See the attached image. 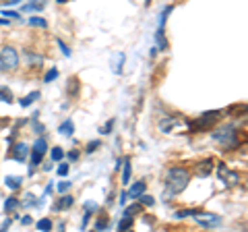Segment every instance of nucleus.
<instances>
[{
    "mask_svg": "<svg viewBox=\"0 0 248 232\" xmlns=\"http://www.w3.org/2000/svg\"><path fill=\"white\" fill-rule=\"evenodd\" d=\"M68 170H71V168H68V164H60L56 172H58V176H66V174H68Z\"/></svg>",
    "mask_w": 248,
    "mask_h": 232,
    "instance_id": "nucleus-38",
    "label": "nucleus"
},
{
    "mask_svg": "<svg viewBox=\"0 0 248 232\" xmlns=\"http://www.w3.org/2000/svg\"><path fill=\"white\" fill-rule=\"evenodd\" d=\"M192 218H195L203 228H213V226H219V224H221L219 215H215V214H205V212H199V210H197V214L192 215Z\"/></svg>",
    "mask_w": 248,
    "mask_h": 232,
    "instance_id": "nucleus-7",
    "label": "nucleus"
},
{
    "mask_svg": "<svg viewBox=\"0 0 248 232\" xmlns=\"http://www.w3.org/2000/svg\"><path fill=\"white\" fill-rule=\"evenodd\" d=\"M46 151H48V143H46V139L44 137H37L35 139V143H33V148H29V153H31V172H33V168H37L42 164V160L46 156Z\"/></svg>",
    "mask_w": 248,
    "mask_h": 232,
    "instance_id": "nucleus-6",
    "label": "nucleus"
},
{
    "mask_svg": "<svg viewBox=\"0 0 248 232\" xmlns=\"http://www.w3.org/2000/svg\"><path fill=\"white\" fill-rule=\"evenodd\" d=\"M46 4H48V0H31V2H27V4H23V6H21V11L25 13V15H29V13H37V11H42Z\"/></svg>",
    "mask_w": 248,
    "mask_h": 232,
    "instance_id": "nucleus-10",
    "label": "nucleus"
},
{
    "mask_svg": "<svg viewBox=\"0 0 248 232\" xmlns=\"http://www.w3.org/2000/svg\"><path fill=\"white\" fill-rule=\"evenodd\" d=\"M9 158L11 160H17V162H21V164H23V162L29 158V145L23 143V141L15 143L13 148H11V151H9Z\"/></svg>",
    "mask_w": 248,
    "mask_h": 232,
    "instance_id": "nucleus-8",
    "label": "nucleus"
},
{
    "mask_svg": "<svg viewBox=\"0 0 248 232\" xmlns=\"http://www.w3.org/2000/svg\"><path fill=\"white\" fill-rule=\"evenodd\" d=\"M108 226H110V218H106V215H102L95 224H93V230H106Z\"/></svg>",
    "mask_w": 248,
    "mask_h": 232,
    "instance_id": "nucleus-26",
    "label": "nucleus"
},
{
    "mask_svg": "<svg viewBox=\"0 0 248 232\" xmlns=\"http://www.w3.org/2000/svg\"><path fill=\"white\" fill-rule=\"evenodd\" d=\"M217 174H219V181L223 184V189H232L236 187V184L240 182V172L238 170H230L226 164H217Z\"/></svg>",
    "mask_w": 248,
    "mask_h": 232,
    "instance_id": "nucleus-5",
    "label": "nucleus"
},
{
    "mask_svg": "<svg viewBox=\"0 0 248 232\" xmlns=\"http://www.w3.org/2000/svg\"><path fill=\"white\" fill-rule=\"evenodd\" d=\"M211 172H213V160L211 158L201 160L199 164H195V174L199 176V179H207Z\"/></svg>",
    "mask_w": 248,
    "mask_h": 232,
    "instance_id": "nucleus-9",
    "label": "nucleus"
},
{
    "mask_svg": "<svg viewBox=\"0 0 248 232\" xmlns=\"http://www.w3.org/2000/svg\"><path fill=\"white\" fill-rule=\"evenodd\" d=\"M137 214H143V205L141 203H133V205H128L126 210H124V215H130V218H135Z\"/></svg>",
    "mask_w": 248,
    "mask_h": 232,
    "instance_id": "nucleus-20",
    "label": "nucleus"
},
{
    "mask_svg": "<svg viewBox=\"0 0 248 232\" xmlns=\"http://www.w3.org/2000/svg\"><path fill=\"white\" fill-rule=\"evenodd\" d=\"M197 210H180V212H176V218L178 220H182V218H188V215H195Z\"/></svg>",
    "mask_w": 248,
    "mask_h": 232,
    "instance_id": "nucleus-33",
    "label": "nucleus"
},
{
    "mask_svg": "<svg viewBox=\"0 0 248 232\" xmlns=\"http://www.w3.org/2000/svg\"><path fill=\"white\" fill-rule=\"evenodd\" d=\"M112 127H114V118H112V120H108L106 125L99 129V133H102V135H110V133H112Z\"/></svg>",
    "mask_w": 248,
    "mask_h": 232,
    "instance_id": "nucleus-34",
    "label": "nucleus"
},
{
    "mask_svg": "<svg viewBox=\"0 0 248 232\" xmlns=\"http://www.w3.org/2000/svg\"><path fill=\"white\" fill-rule=\"evenodd\" d=\"M37 114L40 112H33V133L40 135V133H44V125L40 127V122H37Z\"/></svg>",
    "mask_w": 248,
    "mask_h": 232,
    "instance_id": "nucleus-35",
    "label": "nucleus"
},
{
    "mask_svg": "<svg viewBox=\"0 0 248 232\" xmlns=\"http://www.w3.org/2000/svg\"><path fill=\"white\" fill-rule=\"evenodd\" d=\"M166 191H164V199L170 201L172 197L176 195H180V193L188 187V182H190V172L186 168H180V166H172V168H168V172H166Z\"/></svg>",
    "mask_w": 248,
    "mask_h": 232,
    "instance_id": "nucleus-1",
    "label": "nucleus"
},
{
    "mask_svg": "<svg viewBox=\"0 0 248 232\" xmlns=\"http://www.w3.org/2000/svg\"><path fill=\"white\" fill-rule=\"evenodd\" d=\"M73 203H75V197H73V195H64V197H60L56 203H54V210H56V212L68 210V207H71Z\"/></svg>",
    "mask_w": 248,
    "mask_h": 232,
    "instance_id": "nucleus-12",
    "label": "nucleus"
},
{
    "mask_svg": "<svg viewBox=\"0 0 248 232\" xmlns=\"http://www.w3.org/2000/svg\"><path fill=\"white\" fill-rule=\"evenodd\" d=\"M0 25H9V19H0Z\"/></svg>",
    "mask_w": 248,
    "mask_h": 232,
    "instance_id": "nucleus-45",
    "label": "nucleus"
},
{
    "mask_svg": "<svg viewBox=\"0 0 248 232\" xmlns=\"http://www.w3.org/2000/svg\"><path fill=\"white\" fill-rule=\"evenodd\" d=\"M66 158H68V162H77V160H79V151H77V149L68 151V153H66Z\"/></svg>",
    "mask_w": 248,
    "mask_h": 232,
    "instance_id": "nucleus-39",
    "label": "nucleus"
},
{
    "mask_svg": "<svg viewBox=\"0 0 248 232\" xmlns=\"http://www.w3.org/2000/svg\"><path fill=\"white\" fill-rule=\"evenodd\" d=\"M145 189H147V182L145 181H137L133 187H130L126 193H128V199H137L141 193H145Z\"/></svg>",
    "mask_w": 248,
    "mask_h": 232,
    "instance_id": "nucleus-11",
    "label": "nucleus"
},
{
    "mask_svg": "<svg viewBox=\"0 0 248 232\" xmlns=\"http://www.w3.org/2000/svg\"><path fill=\"white\" fill-rule=\"evenodd\" d=\"M11 224H13L11 218H9V220H4V222H2V226H0V230H9V228H11Z\"/></svg>",
    "mask_w": 248,
    "mask_h": 232,
    "instance_id": "nucleus-43",
    "label": "nucleus"
},
{
    "mask_svg": "<svg viewBox=\"0 0 248 232\" xmlns=\"http://www.w3.org/2000/svg\"><path fill=\"white\" fill-rule=\"evenodd\" d=\"M133 218H130V215H122V220L118 222V230H130L133 228Z\"/></svg>",
    "mask_w": 248,
    "mask_h": 232,
    "instance_id": "nucleus-24",
    "label": "nucleus"
},
{
    "mask_svg": "<svg viewBox=\"0 0 248 232\" xmlns=\"http://www.w3.org/2000/svg\"><path fill=\"white\" fill-rule=\"evenodd\" d=\"M99 145H102V141H99V139H93V141H89V143H87V149H85V151H87V153L97 151Z\"/></svg>",
    "mask_w": 248,
    "mask_h": 232,
    "instance_id": "nucleus-32",
    "label": "nucleus"
},
{
    "mask_svg": "<svg viewBox=\"0 0 248 232\" xmlns=\"http://www.w3.org/2000/svg\"><path fill=\"white\" fill-rule=\"evenodd\" d=\"M19 205H21V203H19V199H17V197H9V199L4 201V214H13Z\"/></svg>",
    "mask_w": 248,
    "mask_h": 232,
    "instance_id": "nucleus-18",
    "label": "nucleus"
},
{
    "mask_svg": "<svg viewBox=\"0 0 248 232\" xmlns=\"http://www.w3.org/2000/svg\"><path fill=\"white\" fill-rule=\"evenodd\" d=\"M0 99L6 102V104H13V94L6 87H0Z\"/></svg>",
    "mask_w": 248,
    "mask_h": 232,
    "instance_id": "nucleus-28",
    "label": "nucleus"
},
{
    "mask_svg": "<svg viewBox=\"0 0 248 232\" xmlns=\"http://www.w3.org/2000/svg\"><path fill=\"white\" fill-rule=\"evenodd\" d=\"M85 212H97V203H93V201H87V203H85Z\"/></svg>",
    "mask_w": 248,
    "mask_h": 232,
    "instance_id": "nucleus-40",
    "label": "nucleus"
},
{
    "mask_svg": "<svg viewBox=\"0 0 248 232\" xmlns=\"http://www.w3.org/2000/svg\"><path fill=\"white\" fill-rule=\"evenodd\" d=\"M19 2H23V0H6L4 6H9V4H19Z\"/></svg>",
    "mask_w": 248,
    "mask_h": 232,
    "instance_id": "nucleus-44",
    "label": "nucleus"
},
{
    "mask_svg": "<svg viewBox=\"0 0 248 232\" xmlns=\"http://www.w3.org/2000/svg\"><path fill=\"white\" fill-rule=\"evenodd\" d=\"M58 133H60V135H64V137H71V135L75 133V122H73L71 118H66V120L58 127Z\"/></svg>",
    "mask_w": 248,
    "mask_h": 232,
    "instance_id": "nucleus-15",
    "label": "nucleus"
},
{
    "mask_svg": "<svg viewBox=\"0 0 248 232\" xmlns=\"http://www.w3.org/2000/svg\"><path fill=\"white\" fill-rule=\"evenodd\" d=\"M176 122H178V118H174V116H170V118L159 120V129L164 131V133H172V129L176 127Z\"/></svg>",
    "mask_w": 248,
    "mask_h": 232,
    "instance_id": "nucleus-16",
    "label": "nucleus"
},
{
    "mask_svg": "<svg viewBox=\"0 0 248 232\" xmlns=\"http://www.w3.org/2000/svg\"><path fill=\"white\" fill-rule=\"evenodd\" d=\"M155 42H157V50H168V40L161 27H157V32H155Z\"/></svg>",
    "mask_w": 248,
    "mask_h": 232,
    "instance_id": "nucleus-17",
    "label": "nucleus"
},
{
    "mask_svg": "<svg viewBox=\"0 0 248 232\" xmlns=\"http://www.w3.org/2000/svg\"><path fill=\"white\" fill-rule=\"evenodd\" d=\"M58 48H60V52L62 54H64V56L68 58V56H71V48H68V46L64 44V42H62V40H58Z\"/></svg>",
    "mask_w": 248,
    "mask_h": 232,
    "instance_id": "nucleus-37",
    "label": "nucleus"
},
{
    "mask_svg": "<svg viewBox=\"0 0 248 232\" xmlns=\"http://www.w3.org/2000/svg\"><path fill=\"white\" fill-rule=\"evenodd\" d=\"M211 139L226 151H232V149L240 148V137H238V131H236L234 125L217 127L215 131H211Z\"/></svg>",
    "mask_w": 248,
    "mask_h": 232,
    "instance_id": "nucleus-2",
    "label": "nucleus"
},
{
    "mask_svg": "<svg viewBox=\"0 0 248 232\" xmlns=\"http://www.w3.org/2000/svg\"><path fill=\"white\" fill-rule=\"evenodd\" d=\"M122 63H124V54L120 52V54H116V60H114V66H112V71H114L116 75H120V73H122Z\"/></svg>",
    "mask_w": 248,
    "mask_h": 232,
    "instance_id": "nucleus-25",
    "label": "nucleus"
},
{
    "mask_svg": "<svg viewBox=\"0 0 248 232\" xmlns=\"http://www.w3.org/2000/svg\"><path fill=\"white\" fill-rule=\"evenodd\" d=\"M137 201H139L141 205H145V207H153V205H155V199H153L151 195H147V193H141V195L137 197Z\"/></svg>",
    "mask_w": 248,
    "mask_h": 232,
    "instance_id": "nucleus-22",
    "label": "nucleus"
},
{
    "mask_svg": "<svg viewBox=\"0 0 248 232\" xmlns=\"http://www.w3.org/2000/svg\"><path fill=\"white\" fill-rule=\"evenodd\" d=\"M29 25L31 27H40V29H46V27H48V21H46L44 17H29Z\"/></svg>",
    "mask_w": 248,
    "mask_h": 232,
    "instance_id": "nucleus-21",
    "label": "nucleus"
},
{
    "mask_svg": "<svg viewBox=\"0 0 248 232\" xmlns=\"http://www.w3.org/2000/svg\"><path fill=\"white\" fill-rule=\"evenodd\" d=\"M130 174H133V168H130V158L126 156L124 158V168H122V176H120V181H122V184L126 187V184L130 182Z\"/></svg>",
    "mask_w": 248,
    "mask_h": 232,
    "instance_id": "nucleus-13",
    "label": "nucleus"
},
{
    "mask_svg": "<svg viewBox=\"0 0 248 232\" xmlns=\"http://www.w3.org/2000/svg\"><path fill=\"white\" fill-rule=\"evenodd\" d=\"M172 11H174V6H166V9H164V11H161V15H159V27H161V29H164V27H166L168 15H170V13H172Z\"/></svg>",
    "mask_w": 248,
    "mask_h": 232,
    "instance_id": "nucleus-27",
    "label": "nucleus"
},
{
    "mask_svg": "<svg viewBox=\"0 0 248 232\" xmlns=\"http://www.w3.org/2000/svg\"><path fill=\"white\" fill-rule=\"evenodd\" d=\"M0 15H2V17L4 19H21V15L17 13V11H6V9H2V11H0Z\"/></svg>",
    "mask_w": 248,
    "mask_h": 232,
    "instance_id": "nucleus-31",
    "label": "nucleus"
},
{
    "mask_svg": "<svg viewBox=\"0 0 248 232\" xmlns=\"http://www.w3.org/2000/svg\"><path fill=\"white\" fill-rule=\"evenodd\" d=\"M56 77H58V68H50V71L44 75V83H52Z\"/></svg>",
    "mask_w": 248,
    "mask_h": 232,
    "instance_id": "nucleus-30",
    "label": "nucleus"
},
{
    "mask_svg": "<svg viewBox=\"0 0 248 232\" xmlns=\"http://www.w3.org/2000/svg\"><path fill=\"white\" fill-rule=\"evenodd\" d=\"M71 187H73V182H71V181H64V182H58L56 191H58V193H66V191L71 189Z\"/></svg>",
    "mask_w": 248,
    "mask_h": 232,
    "instance_id": "nucleus-36",
    "label": "nucleus"
},
{
    "mask_svg": "<svg viewBox=\"0 0 248 232\" xmlns=\"http://www.w3.org/2000/svg\"><path fill=\"white\" fill-rule=\"evenodd\" d=\"M58 4H66V2H71V0H56Z\"/></svg>",
    "mask_w": 248,
    "mask_h": 232,
    "instance_id": "nucleus-46",
    "label": "nucleus"
},
{
    "mask_svg": "<svg viewBox=\"0 0 248 232\" xmlns=\"http://www.w3.org/2000/svg\"><path fill=\"white\" fill-rule=\"evenodd\" d=\"M35 226H37V230H42V232H50L54 224H52V220H50V218H42L40 222L35 224Z\"/></svg>",
    "mask_w": 248,
    "mask_h": 232,
    "instance_id": "nucleus-23",
    "label": "nucleus"
},
{
    "mask_svg": "<svg viewBox=\"0 0 248 232\" xmlns=\"http://www.w3.org/2000/svg\"><path fill=\"white\" fill-rule=\"evenodd\" d=\"M223 116V112H203L199 116V118H195L192 122H188V131L190 133H201V131H207V129H211L215 127V122L219 120Z\"/></svg>",
    "mask_w": 248,
    "mask_h": 232,
    "instance_id": "nucleus-4",
    "label": "nucleus"
},
{
    "mask_svg": "<svg viewBox=\"0 0 248 232\" xmlns=\"http://www.w3.org/2000/svg\"><path fill=\"white\" fill-rule=\"evenodd\" d=\"M37 98H40V91H31L29 96H25V98H21V99H19V104H21L23 108H27V106H31V104H33Z\"/></svg>",
    "mask_w": 248,
    "mask_h": 232,
    "instance_id": "nucleus-19",
    "label": "nucleus"
},
{
    "mask_svg": "<svg viewBox=\"0 0 248 232\" xmlns=\"http://www.w3.org/2000/svg\"><path fill=\"white\" fill-rule=\"evenodd\" d=\"M31 222H33V220H31V215H23V218H21V224H23V226H29Z\"/></svg>",
    "mask_w": 248,
    "mask_h": 232,
    "instance_id": "nucleus-42",
    "label": "nucleus"
},
{
    "mask_svg": "<svg viewBox=\"0 0 248 232\" xmlns=\"http://www.w3.org/2000/svg\"><path fill=\"white\" fill-rule=\"evenodd\" d=\"M64 158V149L62 148H52V162H60Z\"/></svg>",
    "mask_w": 248,
    "mask_h": 232,
    "instance_id": "nucleus-29",
    "label": "nucleus"
},
{
    "mask_svg": "<svg viewBox=\"0 0 248 232\" xmlns=\"http://www.w3.org/2000/svg\"><path fill=\"white\" fill-rule=\"evenodd\" d=\"M19 68V52L13 46L0 48V73H15Z\"/></svg>",
    "mask_w": 248,
    "mask_h": 232,
    "instance_id": "nucleus-3",
    "label": "nucleus"
},
{
    "mask_svg": "<svg viewBox=\"0 0 248 232\" xmlns=\"http://www.w3.org/2000/svg\"><path fill=\"white\" fill-rule=\"evenodd\" d=\"M4 184L9 187L11 191H17V189H21V184H23V176H15V174H9L4 179Z\"/></svg>",
    "mask_w": 248,
    "mask_h": 232,
    "instance_id": "nucleus-14",
    "label": "nucleus"
},
{
    "mask_svg": "<svg viewBox=\"0 0 248 232\" xmlns=\"http://www.w3.org/2000/svg\"><path fill=\"white\" fill-rule=\"evenodd\" d=\"M118 201H120V205H124V203H126V201H128V193H126V191H122V193H120V199H118Z\"/></svg>",
    "mask_w": 248,
    "mask_h": 232,
    "instance_id": "nucleus-41",
    "label": "nucleus"
}]
</instances>
